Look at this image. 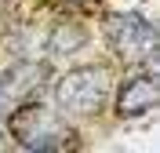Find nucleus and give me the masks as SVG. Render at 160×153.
I'll return each instance as SVG.
<instances>
[{
  "label": "nucleus",
  "mask_w": 160,
  "mask_h": 153,
  "mask_svg": "<svg viewBox=\"0 0 160 153\" xmlns=\"http://www.w3.org/2000/svg\"><path fill=\"white\" fill-rule=\"evenodd\" d=\"M109 48L128 66H153V59H157V29L138 11L113 15L109 18Z\"/></svg>",
  "instance_id": "3"
},
{
  "label": "nucleus",
  "mask_w": 160,
  "mask_h": 153,
  "mask_svg": "<svg viewBox=\"0 0 160 153\" xmlns=\"http://www.w3.org/2000/svg\"><path fill=\"white\" fill-rule=\"evenodd\" d=\"M109 95V73L102 66H80L69 69L55 84V102L66 117H95Z\"/></svg>",
  "instance_id": "2"
},
{
  "label": "nucleus",
  "mask_w": 160,
  "mask_h": 153,
  "mask_svg": "<svg viewBox=\"0 0 160 153\" xmlns=\"http://www.w3.org/2000/svg\"><path fill=\"white\" fill-rule=\"evenodd\" d=\"M157 110V77L153 73H138V77H131L117 95V113L124 120H135V117H146V113Z\"/></svg>",
  "instance_id": "5"
},
{
  "label": "nucleus",
  "mask_w": 160,
  "mask_h": 153,
  "mask_svg": "<svg viewBox=\"0 0 160 153\" xmlns=\"http://www.w3.org/2000/svg\"><path fill=\"white\" fill-rule=\"evenodd\" d=\"M11 135L22 150H40V153L66 150L77 139V131L55 110H48L44 102H33V99L18 102V110L11 113Z\"/></svg>",
  "instance_id": "1"
},
{
  "label": "nucleus",
  "mask_w": 160,
  "mask_h": 153,
  "mask_svg": "<svg viewBox=\"0 0 160 153\" xmlns=\"http://www.w3.org/2000/svg\"><path fill=\"white\" fill-rule=\"evenodd\" d=\"M88 44V33L80 29L77 22H58L55 29H51L48 37V51L51 55H73V51H80Z\"/></svg>",
  "instance_id": "6"
},
{
  "label": "nucleus",
  "mask_w": 160,
  "mask_h": 153,
  "mask_svg": "<svg viewBox=\"0 0 160 153\" xmlns=\"http://www.w3.org/2000/svg\"><path fill=\"white\" fill-rule=\"evenodd\" d=\"M48 80V66L44 62H15L4 77H0V99L4 102H26L44 88Z\"/></svg>",
  "instance_id": "4"
}]
</instances>
